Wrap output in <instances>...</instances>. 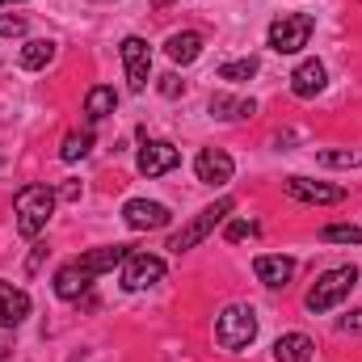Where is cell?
Here are the masks:
<instances>
[{
    "instance_id": "cell-12",
    "label": "cell",
    "mask_w": 362,
    "mask_h": 362,
    "mask_svg": "<svg viewBox=\"0 0 362 362\" xmlns=\"http://www.w3.org/2000/svg\"><path fill=\"white\" fill-rule=\"evenodd\" d=\"M135 249L131 245H110V249H93L85 257H76V270L85 274V278H97V274H110L114 266H122L127 257H131Z\"/></svg>"
},
{
    "instance_id": "cell-20",
    "label": "cell",
    "mask_w": 362,
    "mask_h": 362,
    "mask_svg": "<svg viewBox=\"0 0 362 362\" xmlns=\"http://www.w3.org/2000/svg\"><path fill=\"white\" fill-rule=\"evenodd\" d=\"M114 105H118V93L110 89V85H93V89L85 93V114H89V122L110 118V114H114Z\"/></svg>"
},
{
    "instance_id": "cell-34",
    "label": "cell",
    "mask_w": 362,
    "mask_h": 362,
    "mask_svg": "<svg viewBox=\"0 0 362 362\" xmlns=\"http://www.w3.org/2000/svg\"><path fill=\"white\" fill-rule=\"evenodd\" d=\"M0 4H21V0H0Z\"/></svg>"
},
{
    "instance_id": "cell-25",
    "label": "cell",
    "mask_w": 362,
    "mask_h": 362,
    "mask_svg": "<svg viewBox=\"0 0 362 362\" xmlns=\"http://www.w3.org/2000/svg\"><path fill=\"white\" fill-rule=\"evenodd\" d=\"M320 236L333 245H362V228H354V223H329Z\"/></svg>"
},
{
    "instance_id": "cell-6",
    "label": "cell",
    "mask_w": 362,
    "mask_h": 362,
    "mask_svg": "<svg viewBox=\"0 0 362 362\" xmlns=\"http://www.w3.org/2000/svg\"><path fill=\"white\" fill-rule=\"evenodd\" d=\"M122 64H127L131 93H144V89H148V72H152V47H148L139 34L122 38Z\"/></svg>"
},
{
    "instance_id": "cell-10",
    "label": "cell",
    "mask_w": 362,
    "mask_h": 362,
    "mask_svg": "<svg viewBox=\"0 0 362 362\" xmlns=\"http://www.w3.org/2000/svg\"><path fill=\"white\" fill-rule=\"evenodd\" d=\"M282 189L299 202H316V206H329V202H346V189L341 185H325V181H312V177H286Z\"/></svg>"
},
{
    "instance_id": "cell-14",
    "label": "cell",
    "mask_w": 362,
    "mask_h": 362,
    "mask_svg": "<svg viewBox=\"0 0 362 362\" xmlns=\"http://www.w3.org/2000/svg\"><path fill=\"white\" fill-rule=\"evenodd\" d=\"M325 81H329L325 64H320V59H303V64L291 72V93L308 101V97H316V93L325 89Z\"/></svg>"
},
{
    "instance_id": "cell-28",
    "label": "cell",
    "mask_w": 362,
    "mask_h": 362,
    "mask_svg": "<svg viewBox=\"0 0 362 362\" xmlns=\"http://www.w3.org/2000/svg\"><path fill=\"white\" fill-rule=\"evenodd\" d=\"M181 89H185V81H181L177 72H165V76H160V93H165V97H177Z\"/></svg>"
},
{
    "instance_id": "cell-4",
    "label": "cell",
    "mask_w": 362,
    "mask_h": 362,
    "mask_svg": "<svg viewBox=\"0 0 362 362\" xmlns=\"http://www.w3.org/2000/svg\"><path fill=\"white\" fill-rule=\"evenodd\" d=\"M232 206H236L232 198H219V202L202 206V211H198V215H194V219L181 228V232H173V236H169V249H173V253H185V249L202 245V240H206V236H211V232H215V228L228 219V215H232Z\"/></svg>"
},
{
    "instance_id": "cell-22",
    "label": "cell",
    "mask_w": 362,
    "mask_h": 362,
    "mask_svg": "<svg viewBox=\"0 0 362 362\" xmlns=\"http://www.w3.org/2000/svg\"><path fill=\"white\" fill-rule=\"evenodd\" d=\"M325 169H358L362 165V148H325L320 152Z\"/></svg>"
},
{
    "instance_id": "cell-23",
    "label": "cell",
    "mask_w": 362,
    "mask_h": 362,
    "mask_svg": "<svg viewBox=\"0 0 362 362\" xmlns=\"http://www.w3.org/2000/svg\"><path fill=\"white\" fill-rule=\"evenodd\" d=\"M93 148V131H72V135H64V148H59V156L72 165V160H85Z\"/></svg>"
},
{
    "instance_id": "cell-9",
    "label": "cell",
    "mask_w": 362,
    "mask_h": 362,
    "mask_svg": "<svg viewBox=\"0 0 362 362\" xmlns=\"http://www.w3.org/2000/svg\"><path fill=\"white\" fill-rule=\"evenodd\" d=\"M177 165H181V152L169 139H152V144L139 148V173H144V177H165V173H173Z\"/></svg>"
},
{
    "instance_id": "cell-32",
    "label": "cell",
    "mask_w": 362,
    "mask_h": 362,
    "mask_svg": "<svg viewBox=\"0 0 362 362\" xmlns=\"http://www.w3.org/2000/svg\"><path fill=\"white\" fill-rule=\"evenodd\" d=\"M8 354H13V346H8V337H0V362H8Z\"/></svg>"
},
{
    "instance_id": "cell-15",
    "label": "cell",
    "mask_w": 362,
    "mask_h": 362,
    "mask_svg": "<svg viewBox=\"0 0 362 362\" xmlns=\"http://www.w3.org/2000/svg\"><path fill=\"white\" fill-rule=\"evenodd\" d=\"M253 274H257L266 286H286V282H291V274H295V262H291V257H282V253H262V257L253 262Z\"/></svg>"
},
{
    "instance_id": "cell-18",
    "label": "cell",
    "mask_w": 362,
    "mask_h": 362,
    "mask_svg": "<svg viewBox=\"0 0 362 362\" xmlns=\"http://www.w3.org/2000/svg\"><path fill=\"white\" fill-rule=\"evenodd\" d=\"M312 350H316V346H312L308 333H286V337L274 341V362H308Z\"/></svg>"
},
{
    "instance_id": "cell-11",
    "label": "cell",
    "mask_w": 362,
    "mask_h": 362,
    "mask_svg": "<svg viewBox=\"0 0 362 362\" xmlns=\"http://www.w3.org/2000/svg\"><path fill=\"white\" fill-rule=\"evenodd\" d=\"M194 173H198L202 185H223V181H232L236 165H232V156L223 148H202L198 160H194Z\"/></svg>"
},
{
    "instance_id": "cell-27",
    "label": "cell",
    "mask_w": 362,
    "mask_h": 362,
    "mask_svg": "<svg viewBox=\"0 0 362 362\" xmlns=\"http://www.w3.org/2000/svg\"><path fill=\"white\" fill-rule=\"evenodd\" d=\"M253 232H257L253 223H245V219H236V223H228V232H223V236H228V240L236 245V240H245V236H253Z\"/></svg>"
},
{
    "instance_id": "cell-7",
    "label": "cell",
    "mask_w": 362,
    "mask_h": 362,
    "mask_svg": "<svg viewBox=\"0 0 362 362\" xmlns=\"http://www.w3.org/2000/svg\"><path fill=\"white\" fill-rule=\"evenodd\" d=\"M122 219L131 232H156V228H169V206L165 202H148V198H131L122 206Z\"/></svg>"
},
{
    "instance_id": "cell-33",
    "label": "cell",
    "mask_w": 362,
    "mask_h": 362,
    "mask_svg": "<svg viewBox=\"0 0 362 362\" xmlns=\"http://www.w3.org/2000/svg\"><path fill=\"white\" fill-rule=\"evenodd\" d=\"M152 4H156V8H165V4H173V0H152Z\"/></svg>"
},
{
    "instance_id": "cell-21",
    "label": "cell",
    "mask_w": 362,
    "mask_h": 362,
    "mask_svg": "<svg viewBox=\"0 0 362 362\" xmlns=\"http://www.w3.org/2000/svg\"><path fill=\"white\" fill-rule=\"evenodd\" d=\"M51 59H55V42H51V38H30V42L21 47V68H30V72L47 68Z\"/></svg>"
},
{
    "instance_id": "cell-19",
    "label": "cell",
    "mask_w": 362,
    "mask_h": 362,
    "mask_svg": "<svg viewBox=\"0 0 362 362\" xmlns=\"http://www.w3.org/2000/svg\"><path fill=\"white\" fill-rule=\"evenodd\" d=\"M93 278H85V274L76 270V262H68V266H59V274H55V295L59 299H81L85 291H89Z\"/></svg>"
},
{
    "instance_id": "cell-29",
    "label": "cell",
    "mask_w": 362,
    "mask_h": 362,
    "mask_svg": "<svg viewBox=\"0 0 362 362\" xmlns=\"http://www.w3.org/2000/svg\"><path fill=\"white\" fill-rule=\"evenodd\" d=\"M55 194H59L64 202H76V198H81V181H64V185H59Z\"/></svg>"
},
{
    "instance_id": "cell-31",
    "label": "cell",
    "mask_w": 362,
    "mask_h": 362,
    "mask_svg": "<svg viewBox=\"0 0 362 362\" xmlns=\"http://www.w3.org/2000/svg\"><path fill=\"white\" fill-rule=\"evenodd\" d=\"M42 257H47V245H34V253H30V262H25V270L34 274L38 266H42Z\"/></svg>"
},
{
    "instance_id": "cell-5",
    "label": "cell",
    "mask_w": 362,
    "mask_h": 362,
    "mask_svg": "<svg viewBox=\"0 0 362 362\" xmlns=\"http://www.w3.org/2000/svg\"><path fill=\"white\" fill-rule=\"evenodd\" d=\"M312 30H316V21H312L308 13H282V17L270 21V47L278 55H295V51L308 47Z\"/></svg>"
},
{
    "instance_id": "cell-2",
    "label": "cell",
    "mask_w": 362,
    "mask_h": 362,
    "mask_svg": "<svg viewBox=\"0 0 362 362\" xmlns=\"http://www.w3.org/2000/svg\"><path fill=\"white\" fill-rule=\"evenodd\" d=\"M253 337H257V312L249 303H232L215 316V341L228 354H240L245 346H253Z\"/></svg>"
},
{
    "instance_id": "cell-8",
    "label": "cell",
    "mask_w": 362,
    "mask_h": 362,
    "mask_svg": "<svg viewBox=\"0 0 362 362\" xmlns=\"http://www.w3.org/2000/svg\"><path fill=\"white\" fill-rule=\"evenodd\" d=\"M160 278H165V262L152 257V253H131V257L122 262V286H127V291H148V286L160 282Z\"/></svg>"
},
{
    "instance_id": "cell-24",
    "label": "cell",
    "mask_w": 362,
    "mask_h": 362,
    "mask_svg": "<svg viewBox=\"0 0 362 362\" xmlns=\"http://www.w3.org/2000/svg\"><path fill=\"white\" fill-rule=\"evenodd\" d=\"M253 76H257V59H253V55H249V59H232V64L219 68V81H232V85L253 81Z\"/></svg>"
},
{
    "instance_id": "cell-3",
    "label": "cell",
    "mask_w": 362,
    "mask_h": 362,
    "mask_svg": "<svg viewBox=\"0 0 362 362\" xmlns=\"http://www.w3.org/2000/svg\"><path fill=\"white\" fill-rule=\"evenodd\" d=\"M358 286V270L354 266H337V270H325L316 278V286L308 291V312L312 316H320V312H329V308H337L350 291Z\"/></svg>"
},
{
    "instance_id": "cell-30",
    "label": "cell",
    "mask_w": 362,
    "mask_h": 362,
    "mask_svg": "<svg viewBox=\"0 0 362 362\" xmlns=\"http://www.w3.org/2000/svg\"><path fill=\"white\" fill-rule=\"evenodd\" d=\"M341 329H346V333H362V308H358V312H350V316L341 320Z\"/></svg>"
},
{
    "instance_id": "cell-13",
    "label": "cell",
    "mask_w": 362,
    "mask_h": 362,
    "mask_svg": "<svg viewBox=\"0 0 362 362\" xmlns=\"http://www.w3.org/2000/svg\"><path fill=\"white\" fill-rule=\"evenodd\" d=\"M25 316H30V295L21 286H13V282H0V325L17 329Z\"/></svg>"
},
{
    "instance_id": "cell-16",
    "label": "cell",
    "mask_w": 362,
    "mask_h": 362,
    "mask_svg": "<svg viewBox=\"0 0 362 362\" xmlns=\"http://www.w3.org/2000/svg\"><path fill=\"white\" fill-rule=\"evenodd\" d=\"M211 114H215V118H223V122H236V118H253V114H257V101H253V97L215 93V97H211Z\"/></svg>"
},
{
    "instance_id": "cell-1",
    "label": "cell",
    "mask_w": 362,
    "mask_h": 362,
    "mask_svg": "<svg viewBox=\"0 0 362 362\" xmlns=\"http://www.w3.org/2000/svg\"><path fill=\"white\" fill-rule=\"evenodd\" d=\"M55 202H59V194H55L51 185H21L17 198H13L17 232H21L25 240H34L38 232H47V223H51V215H55Z\"/></svg>"
},
{
    "instance_id": "cell-17",
    "label": "cell",
    "mask_w": 362,
    "mask_h": 362,
    "mask_svg": "<svg viewBox=\"0 0 362 362\" xmlns=\"http://www.w3.org/2000/svg\"><path fill=\"white\" fill-rule=\"evenodd\" d=\"M165 51H169L173 64H194V59L202 55V34H198V30H177V34H169Z\"/></svg>"
},
{
    "instance_id": "cell-26",
    "label": "cell",
    "mask_w": 362,
    "mask_h": 362,
    "mask_svg": "<svg viewBox=\"0 0 362 362\" xmlns=\"http://www.w3.org/2000/svg\"><path fill=\"white\" fill-rule=\"evenodd\" d=\"M25 34V17H8L0 13V38H21Z\"/></svg>"
}]
</instances>
